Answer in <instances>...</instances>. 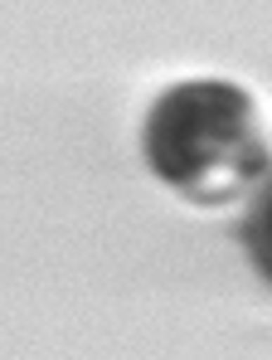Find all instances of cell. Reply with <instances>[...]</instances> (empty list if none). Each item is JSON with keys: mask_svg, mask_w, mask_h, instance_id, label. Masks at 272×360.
<instances>
[{"mask_svg": "<svg viewBox=\"0 0 272 360\" xmlns=\"http://www.w3.org/2000/svg\"><path fill=\"white\" fill-rule=\"evenodd\" d=\"M141 156L175 195L228 205L272 171V131L243 83L185 78L156 93L141 122Z\"/></svg>", "mask_w": 272, "mask_h": 360, "instance_id": "6da1fadb", "label": "cell"}, {"mask_svg": "<svg viewBox=\"0 0 272 360\" xmlns=\"http://www.w3.org/2000/svg\"><path fill=\"white\" fill-rule=\"evenodd\" d=\"M238 239L243 253L253 258V268L272 283V171L248 195V210H243V224H238Z\"/></svg>", "mask_w": 272, "mask_h": 360, "instance_id": "7a4b0ae2", "label": "cell"}]
</instances>
